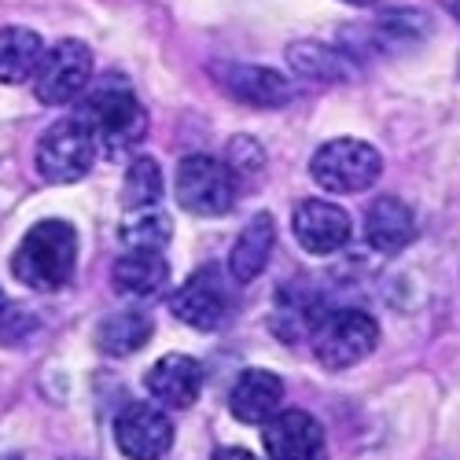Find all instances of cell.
<instances>
[{
  "label": "cell",
  "instance_id": "cell-7",
  "mask_svg": "<svg viewBox=\"0 0 460 460\" xmlns=\"http://www.w3.org/2000/svg\"><path fill=\"white\" fill-rule=\"evenodd\" d=\"M89 78H93V52H89V45L66 37V41L49 49L41 56V63H37V70H33V93H37V100H41V103L59 107V103L78 100L85 93Z\"/></svg>",
  "mask_w": 460,
  "mask_h": 460
},
{
  "label": "cell",
  "instance_id": "cell-16",
  "mask_svg": "<svg viewBox=\"0 0 460 460\" xmlns=\"http://www.w3.org/2000/svg\"><path fill=\"white\" fill-rule=\"evenodd\" d=\"M280 398H284L280 376L265 372V368H251L236 379L228 409H233V416L240 420V424H265V420L280 409Z\"/></svg>",
  "mask_w": 460,
  "mask_h": 460
},
{
  "label": "cell",
  "instance_id": "cell-2",
  "mask_svg": "<svg viewBox=\"0 0 460 460\" xmlns=\"http://www.w3.org/2000/svg\"><path fill=\"white\" fill-rule=\"evenodd\" d=\"M78 119L93 129L96 144L107 155H119L140 144V137L147 133V111L140 107V100L133 96L129 85L122 82H103L89 93V100L82 103Z\"/></svg>",
  "mask_w": 460,
  "mask_h": 460
},
{
  "label": "cell",
  "instance_id": "cell-13",
  "mask_svg": "<svg viewBox=\"0 0 460 460\" xmlns=\"http://www.w3.org/2000/svg\"><path fill=\"white\" fill-rule=\"evenodd\" d=\"M203 365L196 358H188V354H166L159 358L155 365L147 368V391L155 402H163L166 409H188V405H196L199 391H203Z\"/></svg>",
  "mask_w": 460,
  "mask_h": 460
},
{
  "label": "cell",
  "instance_id": "cell-28",
  "mask_svg": "<svg viewBox=\"0 0 460 460\" xmlns=\"http://www.w3.org/2000/svg\"><path fill=\"white\" fill-rule=\"evenodd\" d=\"M0 460H22V456H0Z\"/></svg>",
  "mask_w": 460,
  "mask_h": 460
},
{
  "label": "cell",
  "instance_id": "cell-21",
  "mask_svg": "<svg viewBox=\"0 0 460 460\" xmlns=\"http://www.w3.org/2000/svg\"><path fill=\"white\" fill-rule=\"evenodd\" d=\"M170 236H173V225L155 207L129 210L126 221L119 225V240H122L126 251H159L163 254L166 243H170Z\"/></svg>",
  "mask_w": 460,
  "mask_h": 460
},
{
  "label": "cell",
  "instance_id": "cell-14",
  "mask_svg": "<svg viewBox=\"0 0 460 460\" xmlns=\"http://www.w3.org/2000/svg\"><path fill=\"white\" fill-rule=\"evenodd\" d=\"M412 236H416V217H412V210L402 199L383 196V199H376L368 207V214H365V240H368L372 251L398 254V251H405L412 243Z\"/></svg>",
  "mask_w": 460,
  "mask_h": 460
},
{
  "label": "cell",
  "instance_id": "cell-25",
  "mask_svg": "<svg viewBox=\"0 0 460 460\" xmlns=\"http://www.w3.org/2000/svg\"><path fill=\"white\" fill-rule=\"evenodd\" d=\"M446 8H449V12H453V19L460 22V0H446Z\"/></svg>",
  "mask_w": 460,
  "mask_h": 460
},
{
  "label": "cell",
  "instance_id": "cell-24",
  "mask_svg": "<svg viewBox=\"0 0 460 460\" xmlns=\"http://www.w3.org/2000/svg\"><path fill=\"white\" fill-rule=\"evenodd\" d=\"M214 460H258L251 449H240V446H225L214 453Z\"/></svg>",
  "mask_w": 460,
  "mask_h": 460
},
{
  "label": "cell",
  "instance_id": "cell-15",
  "mask_svg": "<svg viewBox=\"0 0 460 460\" xmlns=\"http://www.w3.org/2000/svg\"><path fill=\"white\" fill-rule=\"evenodd\" d=\"M273 243H277V225L270 214H254L243 233L236 236L233 243V254H228V277L236 284H251L261 277V270L270 265V254H273Z\"/></svg>",
  "mask_w": 460,
  "mask_h": 460
},
{
  "label": "cell",
  "instance_id": "cell-10",
  "mask_svg": "<svg viewBox=\"0 0 460 460\" xmlns=\"http://www.w3.org/2000/svg\"><path fill=\"white\" fill-rule=\"evenodd\" d=\"M114 442L129 460H163L173 446V424L170 416L155 405H129L119 424H114Z\"/></svg>",
  "mask_w": 460,
  "mask_h": 460
},
{
  "label": "cell",
  "instance_id": "cell-20",
  "mask_svg": "<svg viewBox=\"0 0 460 460\" xmlns=\"http://www.w3.org/2000/svg\"><path fill=\"white\" fill-rule=\"evenodd\" d=\"M288 63L295 66V74H302V78L310 82H347L354 66L347 56H339L335 49H324L317 41H298L288 49Z\"/></svg>",
  "mask_w": 460,
  "mask_h": 460
},
{
  "label": "cell",
  "instance_id": "cell-8",
  "mask_svg": "<svg viewBox=\"0 0 460 460\" xmlns=\"http://www.w3.org/2000/svg\"><path fill=\"white\" fill-rule=\"evenodd\" d=\"M170 314L196 328V332H214L225 324L228 317V295H225V284H221V273L214 270V265H207V270H196L191 273L170 298Z\"/></svg>",
  "mask_w": 460,
  "mask_h": 460
},
{
  "label": "cell",
  "instance_id": "cell-1",
  "mask_svg": "<svg viewBox=\"0 0 460 460\" xmlns=\"http://www.w3.org/2000/svg\"><path fill=\"white\" fill-rule=\"evenodd\" d=\"M78 265V233L70 221H37L12 254V273L33 291H59L70 284Z\"/></svg>",
  "mask_w": 460,
  "mask_h": 460
},
{
  "label": "cell",
  "instance_id": "cell-26",
  "mask_svg": "<svg viewBox=\"0 0 460 460\" xmlns=\"http://www.w3.org/2000/svg\"><path fill=\"white\" fill-rule=\"evenodd\" d=\"M342 4H358V8H368V4H376V0H342Z\"/></svg>",
  "mask_w": 460,
  "mask_h": 460
},
{
  "label": "cell",
  "instance_id": "cell-4",
  "mask_svg": "<svg viewBox=\"0 0 460 460\" xmlns=\"http://www.w3.org/2000/svg\"><path fill=\"white\" fill-rule=\"evenodd\" d=\"M236 170L210 159V155H188L177 166V203L196 217H221L236 207Z\"/></svg>",
  "mask_w": 460,
  "mask_h": 460
},
{
  "label": "cell",
  "instance_id": "cell-6",
  "mask_svg": "<svg viewBox=\"0 0 460 460\" xmlns=\"http://www.w3.org/2000/svg\"><path fill=\"white\" fill-rule=\"evenodd\" d=\"M379 342V324L361 310H335L314 328V354L324 368L342 372L365 361Z\"/></svg>",
  "mask_w": 460,
  "mask_h": 460
},
{
  "label": "cell",
  "instance_id": "cell-11",
  "mask_svg": "<svg viewBox=\"0 0 460 460\" xmlns=\"http://www.w3.org/2000/svg\"><path fill=\"white\" fill-rule=\"evenodd\" d=\"M291 228L298 247L310 254H335L350 243V214L324 199H302L295 207Z\"/></svg>",
  "mask_w": 460,
  "mask_h": 460
},
{
  "label": "cell",
  "instance_id": "cell-18",
  "mask_svg": "<svg viewBox=\"0 0 460 460\" xmlns=\"http://www.w3.org/2000/svg\"><path fill=\"white\" fill-rule=\"evenodd\" d=\"M45 56V41L37 30L26 26H4L0 30V82L22 85L33 78L37 63Z\"/></svg>",
  "mask_w": 460,
  "mask_h": 460
},
{
  "label": "cell",
  "instance_id": "cell-19",
  "mask_svg": "<svg viewBox=\"0 0 460 460\" xmlns=\"http://www.w3.org/2000/svg\"><path fill=\"white\" fill-rule=\"evenodd\" d=\"M151 314L147 310H119V314H111L100 321L96 328V347L111 358H126V354H137L144 342L151 339Z\"/></svg>",
  "mask_w": 460,
  "mask_h": 460
},
{
  "label": "cell",
  "instance_id": "cell-12",
  "mask_svg": "<svg viewBox=\"0 0 460 460\" xmlns=\"http://www.w3.org/2000/svg\"><path fill=\"white\" fill-rule=\"evenodd\" d=\"M214 78L228 96H236L251 107H284L295 93L280 70L258 66V63H221L214 66Z\"/></svg>",
  "mask_w": 460,
  "mask_h": 460
},
{
  "label": "cell",
  "instance_id": "cell-5",
  "mask_svg": "<svg viewBox=\"0 0 460 460\" xmlns=\"http://www.w3.org/2000/svg\"><path fill=\"white\" fill-rule=\"evenodd\" d=\"M96 137L82 119H63L37 140V173L52 184H74L93 170Z\"/></svg>",
  "mask_w": 460,
  "mask_h": 460
},
{
  "label": "cell",
  "instance_id": "cell-23",
  "mask_svg": "<svg viewBox=\"0 0 460 460\" xmlns=\"http://www.w3.org/2000/svg\"><path fill=\"white\" fill-rule=\"evenodd\" d=\"M228 166L236 170V177L240 173H254V170H261V163H265V155H261V147L251 140V137H236L233 144H228Z\"/></svg>",
  "mask_w": 460,
  "mask_h": 460
},
{
  "label": "cell",
  "instance_id": "cell-22",
  "mask_svg": "<svg viewBox=\"0 0 460 460\" xmlns=\"http://www.w3.org/2000/svg\"><path fill=\"white\" fill-rule=\"evenodd\" d=\"M163 199V170L151 155H137L126 170L122 181V207L126 210H144V207H155Z\"/></svg>",
  "mask_w": 460,
  "mask_h": 460
},
{
  "label": "cell",
  "instance_id": "cell-9",
  "mask_svg": "<svg viewBox=\"0 0 460 460\" xmlns=\"http://www.w3.org/2000/svg\"><path fill=\"white\" fill-rule=\"evenodd\" d=\"M261 446L270 453V460H321L324 428L305 409H284L265 420Z\"/></svg>",
  "mask_w": 460,
  "mask_h": 460
},
{
  "label": "cell",
  "instance_id": "cell-27",
  "mask_svg": "<svg viewBox=\"0 0 460 460\" xmlns=\"http://www.w3.org/2000/svg\"><path fill=\"white\" fill-rule=\"evenodd\" d=\"M4 310H8V302H4V291H0V317H4Z\"/></svg>",
  "mask_w": 460,
  "mask_h": 460
},
{
  "label": "cell",
  "instance_id": "cell-3",
  "mask_svg": "<svg viewBox=\"0 0 460 460\" xmlns=\"http://www.w3.org/2000/svg\"><path fill=\"white\" fill-rule=\"evenodd\" d=\"M379 173H383L379 151L368 140H354V137L321 144L310 159V177L324 191H335V196H354V191L372 188Z\"/></svg>",
  "mask_w": 460,
  "mask_h": 460
},
{
  "label": "cell",
  "instance_id": "cell-17",
  "mask_svg": "<svg viewBox=\"0 0 460 460\" xmlns=\"http://www.w3.org/2000/svg\"><path fill=\"white\" fill-rule=\"evenodd\" d=\"M114 288L129 298H155L170 284V265L159 251H126L114 261Z\"/></svg>",
  "mask_w": 460,
  "mask_h": 460
}]
</instances>
